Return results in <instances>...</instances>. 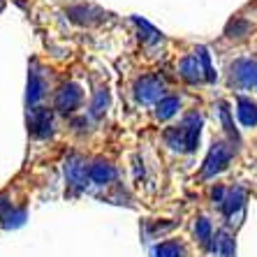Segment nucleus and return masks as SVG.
<instances>
[{
  "label": "nucleus",
  "instance_id": "obj_3",
  "mask_svg": "<svg viewBox=\"0 0 257 257\" xmlns=\"http://www.w3.org/2000/svg\"><path fill=\"white\" fill-rule=\"evenodd\" d=\"M65 176H67V181H70V186H74V188L86 186V179H90V176H88V169H86V162L81 160V158H77V156L67 160Z\"/></svg>",
  "mask_w": 257,
  "mask_h": 257
},
{
  "label": "nucleus",
  "instance_id": "obj_13",
  "mask_svg": "<svg viewBox=\"0 0 257 257\" xmlns=\"http://www.w3.org/2000/svg\"><path fill=\"white\" fill-rule=\"evenodd\" d=\"M195 232H197V239L202 241L204 245H209V241L213 239V236H211V222L204 220V218H199V220H197V225H195Z\"/></svg>",
  "mask_w": 257,
  "mask_h": 257
},
{
  "label": "nucleus",
  "instance_id": "obj_5",
  "mask_svg": "<svg viewBox=\"0 0 257 257\" xmlns=\"http://www.w3.org/2000/svg\"><path fill=\"white\" fill-rule=\"evenodd\" d=\"M79 100H81L79 88L70 84L63 90H58V95H56V109H58V111H72V109L79 104Z\"/></svg>",
  "mask_w": 257,
  "mask_h": 257
},
{
  "label": "nucleus",
  "instance_id": "obj_6",
  "mask_svg": "<svg viewBox=\"0 0 257 257\" xmlns=\"http://www.w3.org/2000/svg\"><path fill=\"white\" fill-rule=\"evenodd\" d=\"M137 97L142 102L158 100V97H162V84L158 81V79H153V77L142 79V84L137 86Z\"/></svg>",
  "mask_w": 257,
  "mask_h": 257
},
{
  "label": "nucleus",
  "instance_id": "obj_8",
  "mask_svg": "<svg viewBox=\"0 0 257 257\" xmlns=\"http://www.w3.org/2000/svg\"><path fill=\"white\" fill-rule=\"evenodd\" d=\"M236 114H239L243 125H257V104L252 100L239 97V102H236Z\"/></svg>",
  "mask_w": 257,
  "mask_h": 257
},
{
  "label": "nucleus",
  "instance_id": "obj_9",
  "mask_svg": "<svg viewBox=\"0 0 257 257\" xmlns=\"http://www.w3.org/2000/svg\"><path fill=\"white\" fill-rule=\"evenodd\" d=\"M88 176L93 183H109V181L116 176V172L111 165H107V162H95V165L88 167Z\"/></svg>",
  "mask_w": 257,
  "mask_h": 257
},
{
  "label": "nucleus",
  "instance_id": "obj_4",
  "mask_svg": "<svg viewBox=\"0 0 257 257\" xmlns=\"http://www.w3.org/2000/svg\"><path fill=\"white\" fill-rule=\"evenodd\" d=\"M28 123H30V132L35 137H47L51 132V114L44 111V109H33Z\"/></svg>",
  "mask_w": 257,
  "mask_h": 257
},
{
  "label": "nucleus",
  "instance_id": "obj_2",
  "mask_svg": "<svg viewBox=\"0 0 257 257\" xmlns=\"http://www.w3.org/2000/svg\"><path fill=\"white\" fill-rule=\"evenodd\" d=\"M232 84L241 86V88H250L257 84V63L252 60H239L232 67Z\"/></svg>",
  "mask_w": 257,
  "mask_h": 257
},
{
  "label": "nucleus",
  "instance_id": "obj_7",
  "mask_svg": "<svg viewBox=\"0 0 257 257\" xmlns=\"http://www.w3.org/2000/svg\"><path fill=\"white\" fill-rule=\"evenodd\" d=\"M243 190L241 188H232V190L225 195V199H222V204H220V209H222V213L227 215V218H232L236 211L243 206Z\"/></svg>",
  "mask_w": 257,
  "mask_h": 257
},
{
  "label": "nucleus",
  "instance_id": "obj_12",
  "mask_svg": "<svg viewBox=\"0 0 257 257\" xmlns=\"http://www.w3.org/2000/svg\"><path fill=\"white\" fill-rule=\"evenodd\" d=\"M181 255V245L176 241H165L156 248V257H179Z\"/></svg>",
  "mask_w": 257,
  "mask_h": 257
},
{
  "label": "nucleus",
  "instance_id": "obj_10",
  "mask_svg": "<svg viewBox=\"0 0 257 257\" xmlns=\"http://www.w3.org/2000/svg\"><path fill=\"white\" fill-rule=\"evenodd\" d=\"M213 250L218 252V257H234V241L229 239L227 232H218V234H215Z\"/></svg>",
  "mask_w": 257,
  "mask_h": 257
},
{
  "label": "nucleus",
  "instance_id": "obj_1",
  "mask_svg": "<svg viewBox=\"0 0 257 257\" xmlns=\"http://www.w3.org/2000/svg\"><path fill=\"white\" fill-rule=\"evenodd\" d=\"M229 158H232V149H229L227 144H213V149L209 151V156H206V162H204L202 167V176H215L218 172L227 167Z\"/></svg>",
  "mask_w": 257,
  "mask_h": 257
},
{
  "label": "nucleus",
  "instance_id": "obj_11",
  "mask_svg": "<svg viewBox=\"0 0 257 257\" xmlns=\"http://www.w3.org/2000/svg\"><path fill=\"white\" fill-rule=\"evenodd\" d=\"M179 109V97H174V95H169V97H160V102H158V111H156V116L160 120H165V118H169V116L174 114Z\"/></svg>",
  "mask_w": 257,
  "mask_h": 257
}]
</instances>
